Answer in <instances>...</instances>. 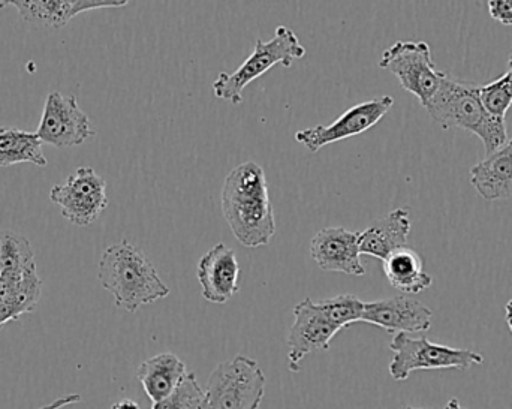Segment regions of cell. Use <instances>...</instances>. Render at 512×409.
Wrapping results in <instances>:
<instances>
[{"label": "cell", "mask_w": 512, "mask_h": 409, "mask_svg": "<svg viewBox=\"0 0 512 409\" xmlns=\"http://www.w3.org/2000/svg\"><path fill=\"white\" fill-rule=\"evenodd\" d=\"M111 409H140L137 402L131 401V399H122V401L113 404Z\"/></svg>", "instance_id": "d4e9b609"}, {"label": "cell", "mask_w": 512, "mask_h": 409, "mask_svg": "<svg viewBox=\"0 0 512 409\" xmlns=\"http://www.w3.org/2000/svg\"><path fill=\"white\" fill-rule=\"evenodd\" d=\"M384 263V273L391 287L405 294H420L432 287L433 278L424 270L423 260L414 249H397Z\"/></svg>", "instance_id": "d6986e66"}, {"label": "cell", "mask_w": 512, "mask_h": 409, "mask_svg": "<svg viewBox=\"0 0 512 409\" xmlns=\"http://www.w3.org/2000/svg\"><path fill=\"white\" fill-rule=\"evenodd\" d=\"M42 141L36 132L20 131V129H0V167H11L15 164H33L45 167L48 164Z\"/></svg>", "instance_id": "ffe728a7"}, {"label": "cell", "mask_w": 512, "mask_h": 409, "mask_svg": "<svg viewBox=\"0 0 512 409\" xmlns=\"http://www.w3.org/2000/svg\"><path fill=\"white\" fill-rule=\"evenodd\" d=\"M186 365L176 354L164 353L141 363L137 378L153 405L170 398L185 380Z\"/></svg>", "instance_id": "ac0fdd59"}, {"label": "cell", "mask_w": 512, "mask_h": 409, "mask_svg": "<svg viewBox=\"0 0 512 409\" xmlns=\"http://www.w3.org/2000/svg\"><path fill=\"white\" fill-rule=\"evenodd\" d=\"M490 17L504 26H512V0H490L487 2Z\"/></svg>", "instance_id": "cb8c5ba5"}, {"label": "cell", "mask_w": 512, "mask_h": 409, "mask_svg": "<svg viewBox=\"0 0 512 409\" xmlns=\"http://www.w3.org/2000/svg\"><path fill=\"white\" fill-rule=\"evenodd\" d=\"M433 312L423 303L406 296L367 302L364 305L363 323L381 327L387 332L399 333L427 332L432 327Z\"/></svg>", "instance_id": "4fadbf2b"}, {"label": "cell", "mask_w": 512, "mask_h": 409, "mask_svg": "<svg viewBox=\"0 0 512 409\" xmlns=\"http://www.w3.org/2000/svg\"><path fill=\"white\" fill-rule=\"evenodd\" d=\"M358 233L343 227L322 228L310 242V255L324 272L366 275L358 248Z\"/></svg>", "instance_id": "7c38bea8"}, {"label": "cell", "mask_w": 512, "mask_h": 409, "mask_svg": "<svg viewBox=\"0 0 512 409\" xmlns=\"http://www.w3.org/2000/svg\"><path fill=\"white\" fill-rule=\"evenodd\" d=\"M445 409H465L462 407V404H460L457 399H451L450 402H448L447 407Z\"/></svg>", "instance_id": "4316f807"}, {"label": "cell", "mask_w": 512, "mask_h": 409, "mask_svg": "<svg viewBox=\"0 0 512 409\" xmlns=\"http://www.w3.org/2000/svg\"><path fill=\"white\" fill-rule=\"evenodd\" d=\"M394 105L393 96H381L370 99L348 108L342 116L337 117L330 125H318L313 128L301 129L295 134L297 143L303 144L307 150L316 153L328 144L357 137L376 125Z\"/></svg>", "instance_id": "9c48e42d"}, {"label": "cell", "mask_w": 512, "mask_h": 409, "mask_svg": "<svg viewBox=\"0 0 512 409\" xmlns=\"http://www.w3.org/2000/svg\"><path fill=\"white\" fill-rule=\"evenodd\" d=\"M379 66L396 75L400 86L417 96L423 107L438 92L447 75L436 68L432 48L424 41H397L384 51Z\"/></svg>", "instance_id": "52a82bcc"}, {"label": "cell", "mask_w": 512, "mask_h": 409, "mask_svg": "<svg viewBox=\"0 0 512 409\" xmlns=\"http://www.w3.org/2000/svg\"><path fill=\"white\" fill-rule=\"evenodd\" d=\"M265 387L267 380L255 360L234 357L213 369L204 390L203 409H259Z\"/></svg>", "instance_id": "5b68a950"}, {"label": "cell", "mask_w": 512, "mask_h": 409, "mask_svg": "<svg viewBox=\"0 0 512 409\" xmlns=\"http://www.w3.org/2000/svg\"><path fill=\"white\" fill-rule=\"evenodd\" d=\"M98 276L116 305L131 314L170 294L152 261L126 240L105 249L99 260Z\"/></svg>", "instance_id": "7a4b0ae2"}, {"label": "cell", "mask_w": 512, "mask_h": 409, "mask_svg": "<svg viewBox=\"0 0 512 409\" xmlns=\"http://www.w3.org/2000/svg\"><path fill=\"white\" fill-rule=\"evenodd\" d=\"M128 0H6L0 8L14 6L29 23L42 27H63L81 12L92 9L120 8Z\"/></svg>", "instance_id": "9a60e30c"}, {"label": "cell", "mask_w": 512, "mask_h": 409, "mask_svg": "<svg viewBox=\"0 0 512 409\" xmlns=\"http://www.w3.org/2000/svg\"><path fill=\"white\" fill-rule=\"evenodd\" d=\"M306 48L300 44L289 27L277 26L270 41L256 39L251 56L234 72H221L213 83L216 98L239 105L243 101V90L256 78L270 71L273 66L289 68L294 60L303 59Z\"/></svg>", "instance_id": "277c9868"}, {"label": "cell", "mask_w": 512, "mask_h": 409, "mask_svg": "<svg viewBox=\"0 0 512 409\" xmlns=\"http://www.w3.org/2000/svg\"><path fill=\"white\" fill-rule=\"evenodd\" d=\"M221 207L234 236L246 248L268 245L276 234L267 179L254 161L230 171L222 186Z\"/></svg>", "instance_id": "6da1fadb"}, {"label": "cell", "mask_w": 512, "mask_h": 409, "mask_svg": "<svg viewBox=\"0 0 512 409\" xmlns=\"http://www.w3.org/2000/svg\"><path fill=\"white\" fill-rule=\"evenodd\" d=\"M204 390L195 374L188 372L176 392L164 402L153 405V409H203Z\"/></svg>", "instance_id": "603a6c76"}, {"label": "cell", "mask_w": 512, "mask_h": 409, "mask_svg": "<svg viewBox=\"0 0 512 409\" xmlns=\"http://www.w3.org/2000/svg\"><path fill=\"white\" fill-rule=\"evenodd\" d=\"M405 409H420V408L406 407Z\"/></svg>", "instance_id": "83f0119b"}, {"label": "cell", "mask_w": 512, "mask_h": 409, "mask_svg": "<svg viewBox=\"0 0 512 409\" xmlns=\"http://www.w3.org/2000/svg\"><path fill=\"white\" fill-rule=\"evenodd\" d=\"M469 180L486 201L508 200L512 197V140L487 155L471 168Z\"/></svg>", "instance_id": "e0dca14e"}, {"label": "cell", "mask_w": 512, "mask_h": 409, "mask_svg": "<svg viewBox=\"0 0 512 409\" xmlns=\"http://www.w3.org/2000/svg\"><path fill=\"white\" fill-rule=\"evenodd\" d=\"M480 95L489 113L505 119L512 105V54L508 60L507 72L498 80L480 86Z\"/></svg>", "instance_id": "7402d4cb"}, {"label": "cell", "mask_w": 512, "mask_h": 409, "mask_svg": "<svg viewBox=\"0 0 512 409\" xmlns=\"http://www.w3.org/2000/svg\"><path fill=\"white\" fill-rule=\"evenodd\" d=\"M390 350L394 356L388 371L399 383L408 380L415 371L468 369L484 363V357L475 351L433 344L426 336L414 339L406 333L394 336Z\"/></svg>", "instance_id": "8992f818"}, {"label": "cell", "mask_w": 512, "mask_h": 409, "mask_svg": "<svg viewBox=\"0 0 512 409\" xmlns=\"http://www.w3.org/2000/svg\"><path fill=\"white\" fill-rule=\"evenodd\" d=\"M505 311H507L508 329H510V332L512 333V299L507 303V309H505Z\"/></svg>", "instance_id": "484cf974"}, {"label": "cell", "mask_w": 512, "mask_h": 409, "mask_svg": "<svg viewBox=\"0 0 512 409\" xmlns=\"http://www.w3.org/2000/svg\"><path fill=\"white\" fill-rule=\"evenodd\" d=\"M424 108L442 128H462L477 135L483 141L487 155L508 141L504 117L493 116L487 111L477 84L447 74L438 92Z\"/></svg>", "instance_id": "3957f363"}, {"label": "cell", "mask_w": 512, "mask_h": 409, "mask_svg": "<svg viewBox=\"0 0 512 409\" xmlns=\"http://www.w3.org/2000/svg\"><path fill=\"white\" fill-rule=\"evenodd\" d=\"M412 222L405 207L393 210L385 218L373 222L369 228L358 233V248L361 255L385 261L397 249L405 248L411 233Z\"/></svg>", "instance_id": "2e32d148"}, {"label": "cell", "mask_w": 512, "mask_h": 409, "mask_svg": "<svg viewBox=\"0 0 512 409\" xmlns=\"http://www.w3.org/2000/svg\"><path fill=\"white\" fill-rule=\"evenodd\" d=\"M315 303L324 317L340 330L346 329L351 324L360 323L363 318L364 305H366L354 294H340V296L319 300Z\"/></svg>", "instance_id": "44dd1931"}, {"label": "cell", "mask_w": 512, "mask_h": 409, "mask_svg": "<svg viewBox=\"0 0 512 409\" xmlns=\"http://www.w3.org/2000/svg\"><path fill=\"white\" fill-rule=\"evenodd\" d=\"M197 278L203 297L210 303L225 305L239 293L240 264L236 252L218 243L201 257Z\"/></svg>", "instance_id": "5bb4252c"}, {"label": "cell", "mask_w": 512, "mask_h": 409, "mask_svg": "<svg viewBox=\"0 0 512 409\" xmlns=\"http://www.w3.org/2000/svg\"><path fill=\"white\" fill-rule=\"evenodd\" d=\"M340 332L319 311L312 299H304L294 308V323L288 332V362L291 372L300 371V363L309 354L330 350V342Z\"/></svg>", "instance_id": "8fae6325"}, {"label": "cell", "mask_w": 512, "mask_h": 409, "mask_svg": "<svg viewBox=\"0 0 512 409\" xmlns=\"http://www.w3.org/2000/svg\"><path fill=\"white\" fill-rule=\"evenodd\" d=\"M36 134L42 143L68 149L86 143L95 135V129L87 114L78 107L75 96L51 92L45 101Z\"/></svg>", "instance_id": "30bf717a"}, {"label": "cell", "mask_w": 512, "mask_h": 409, "mask_svg": "<svg viewBox=\"0 0 512 409\" xmlns=\"http://www.w3.org/2000/svg\"><path fill=\"white\" fill-rule=\"evenodd\" d=\"M50 198L63 218L78 227H87L108 207L107 183L93 168L80 167L65 182L53 186Z\"/></svg>", "instance_id": "ba28073f"}]
</instances>
